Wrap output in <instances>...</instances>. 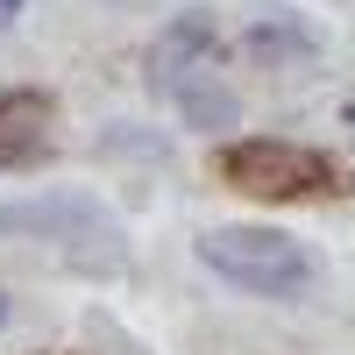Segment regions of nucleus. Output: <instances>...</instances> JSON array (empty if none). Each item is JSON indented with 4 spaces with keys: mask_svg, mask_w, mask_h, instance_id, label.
Segmentation results:
<instances>
[{
    "mask_svg": "<svg viewBox=\"0 0 355 355\" xmlns=\"http://www.w3.org/2000/svg\"><path fill=\"white\" fill-rule=\"evenodd\" d=\"M206 57H214V21H206V15H178L157 36V50H150V85L171 93V85L185 78L192 64H206Z\"/></svg>",
    "mask_w": 355,
    "mask_h": 355,
    "instance_id": "4",
    "label": "nucleus"
},
{
    "mask_svg": "<svg viewBox=\"0 0 355 355\" xmlns=\"http://www.w3.org/2000/svg\"><path fill=\"white\" fill-rule=\"evenodd\" d=\"M171 100H178V114H185L192 128H234V114H242V107H234V93L214 78V64H192L185 78L171 85Z\"/></svg>",
    "mask_w": 355,
    "mask_h": 355,
    "instance_id": "6",
    "label": "nucleus"
},
{
    "mask_svg": "<svg viewBox=\"0 0 355 355\" xmlns=\"http://www.w3.org/2000/svg\"><path fill=\"white\" fill-rule=\"evenodd\" d=\"M0 234H43V242H57V256L71 270H93V277L121 270V227L85 192H50V199H28V206H0Z\"/></svg>",
    "mask_w": 355,
    "mask_h": 355,
    "instance_id": "1",
    "label": "nucleus"
},
{
    "mask_svg": "<svg viewBox=\"0 0 355 355\" xmlns=\"http://www.w3.org/2000/svg\"><path fill=\"white\" fill-rule=\"evenodd\" d=\"M220 171H227V185H242V192H256V199H299V192H313V185H327V157L320 150H299V142H234V150L220 157Z\"/></svg>",
    "mask_w": 355,
    "mask_h": 355,
    "instance_id": "3",
    "label": "nucleus"
},
{
    "mask_svg": "<svg viewBox=\"0 0 355 355\" xmlns=\"http://www.w3.org/2000/svg\"><path fill=\"white\" fill-rule=\"evenodd\" d=\"M0 320H8V299H0Z\"/></svg>",
    "mask_w": 355,
    "mask_h": 355,
    "instance_id": "9",
    "label": "nucleus"
},
{
    "mask_svg": "<svg viewBox=\"0 0 355 355\" xmlns=\"http://www.w3.org/2000/svg\"><path fill=\"white\" fill-rule=\"evenodd\" d=\"M43 128H50V100L43 93H8L0 100V164L43 157Z\"/></svg>",
    "mask_w": 355,
    "mask_h": 355,
    "instance_id": "5",
    "label": "nucleus"
},
{
    "mask_svg": "<svg viewBox=\"0 0 355 355\" xmlns=\"http://www.w3.org/2000/svg\"><path fill=\"white\" fill-rule=\"evenodd\" d=\"M199 263L242 291H270V299H291L313 284V256L277 227H214L199 234Z\"/></svg>",
    "mask_w": 355,
    "mask_h": 355,
    "instance_id": "2",
    "label": "nucleus"
},
{
    "mask_svg": "<svg viewBox=\"0 0 355 355\" xmlns=\"http://www.w3.org/2000/svg\"><path fill=\"white\" fill-rule=\"evenodd\" d=\"M242 50L256 57V64H270V71H306V64H313V50H320V36L277 15V21H256Z\"/></svg>",
    "mask_w": 355,
    "mask_h": 355,
    "instance_id": "7",
    "label": "nucleus"
},
{
    "mask_svg": "<svg viewBox=\"0 0 355 355\" xmlns=\"http://www.w3.org/2000/svg\"><path fill=\"white\" fill-rule=\"evenodd\" d=\"M15 15H21V0H0V28H8V21H15Z\"/></svg>",
    "mask_w": 355,
    "mask_h": 355,
    "instance_id": "8",
    "label": "nucleus"
}]
</instances>
